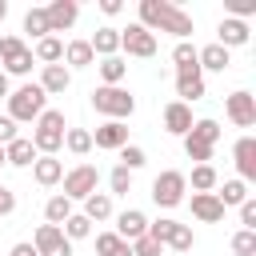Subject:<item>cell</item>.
<instances>
[{
	"instance_id": "6da1fadb",
	"label": "cell",
	"mask_w": 256,
	"mask_h": 256,
	"mask_svg": "<svg viewBox=\"0 0 256 256\" xmlns=\"http://www.w3.org/2000/svg\"><path fill=\"white\" fill-rule=\"evenodd\" d=\"M140 28H148L152 36L156 32H172L176 40H188L192 36V16L184 8H176L172 0H140Z\"/></svg>"
},
{
	"instance_id": "7a4b0ae2",
	"label": "cell",
	"mask_w": 256,
	"mask_h": 256,
	"mask_svg": "<svg viewBox=\"0 0 256 256\" xmlns=\"http://www.w3.org/2000/svg\"><path fill=\"white\" fill-rule=\"evenodd\" d=\"M64 112H56V108H44L40 112V120H36V128H32V148H36V156H56L60 148H64Z\"/></svg>"
},
{
	"instance_id": "3957f363",
	"label": "cell",
	"mask_w": 256,
	"mask_h": 256,
	"mask_svg": "<svg viewBox=\"0 0 256 256\" xmlns=\"http://www.w3.org/2000/svg\"><path fill=\"white\" fill-rule=\"evenodd\" d=\"M48 108V96L40 84H24L16 92H8V120H40V112Z\"/></svg>"
},
{
	"instance_id": "277c9868",
	"label": "cell",
	"mask_w": 256,
	"mask_h": 256,
	"mask_svg": "<svg viewBox=\"0 0 256 256\" xmlns=\"http://www.w3.org/2000/svg\"><path fill=\"white\" fill-rule=\"evenodd\" d=\"M92 108H96L100 116H108V120H120V124H124V120L136 112V96H132L128 88H104V84H100V88L92 92Z\"/></svg>"
},
{
	"instance_id": "5b68a950",
	"label": "cell",
	"mask_w": 256,
	"mask_h": 256,
	"mask_svg": "<svg viewBox=\"0 0 256 256\" xmlns=\"http://www.w3.org/2000/svg\"><path fill=\"white\" fill-rule=\"evenodd\" d=\"M0 72L4 76H28L32 72V48L20 36H0Z\"/></svg>"
},
{
	"instance_id": "8992f818",
	"label": "cell",
	"mask_w": 256,
	"mask_h": 256,
	"mask_svg": "<svg viewBox=\"0 0 256 256\" xmlns=\"http://www.w3.org/2000/svg\"><path fill=\"white\" fill-rule=\"evenodd\" d=\"M184 192H188V176L176 172V168H164V172L152 180V200H156L160 208H176V204H184Z\"/></svg>"
},
{
	"instance_id": "52a82bcc",
	"label": "cell",
	"mask_w": 256,
	"mask_h": 256,
	"mask_svg": "<svg viewBox=\"0 0 256 256\" xmlns=\"http://www.w3.org/2000/svg\"><path fill=\"white\" fill-rule=\"evenodd\" d=\"M148 236H152V240H160V244H168L172 252H188V248L196 244L192 228H188V224H180V220H168V216L152 220V224H148Z\"/></svg>"
},
{
	"instance_id": "ba28073f",
	"label": "cell",
	"mask_w": 256,
	"mask_h": 256,
	"mask_svg": "<svg viewBox=\"0 0 256 256\" xmlns=\"http://www.w3.org/2000/svg\"><path fill=\"white\" fill-rule=\"evenodd\" d=\"M96 184H100V172H96L92 164H76L72 172H64V192H60V196H68V200H88V196L96 192Z\"/></svg>"
},
{
	"instance_id": "9c48e42d",
	"label": "cell",
	"mask_w": 256,
	"mask_h": 256,
	"mask_svg": "<svg viewBox=\"0 0 256 256\" xmlns=\"http://www.w3.org/2000/svg\"><path fill=\"white\" fill-rule=\"evenodd\" d=\"M120 48H124L128 56L148 60V56H156V36H152L148 28H140V24H128V28H120Z\"/></svg>"
},
{
	"instance_id": "30bf717a",
	"label": "cell",
	"mask_w": 256,
	"mask_h": 256,
	"mask_svg": "<svg viewBox=\"0 0 256 256\" xmlns=\"http://www.w3.org/2000/svg\"><path fill=\"white\" fill-rule=\"evenodd\" d=\"M32 248H36V256H72V244L64 240V232L56 224H40L32 236Z\"/></svg>"
},
{
	"instance_id": "8fae6325",
	"label": "cell",
	"mask_w": 256,
	"mask_h": 256,
	"mask_svg": "<svg viewBox=\"0 0 256 256\" xmlns=\"http://www.w3.org/2000/svg\"><path fill=\"white\" fill-rule=\"evenodd\" d=\"M224 112H228V120L236 124V128H252L256 124V96L252 92H232L228 100H224Z\"/></svg>"
},
{
	"instance_id": "7c38bea8",
	"label": "cell",
	"mask_w": 256,
	"mask_h": 256,
	"mask_svg": "<svg viewBox=\"0 0 256 256\" xmlns=\"http://www.w3.org/2000/svg\"><path fill=\"white\" fill-rule=\"evenodd\" d=\"M176 96H180V104H192V100L204 96V72H200V64L176 68Z\"/></svg>"
},
{
	"instance_id": "4fadbf2b",
	"label": "cell",
	"mask_w": 256,
	"mask_h": 256,
	"mask_svg": "<svg viewBox=\"0 0 256 256\" xmlns=\"http://www.w3.org/2000/svg\"><path fill=\"white\" fill-rule=\"evenodd\" d=\"M92 144L104 148V152H120V148L128 144V128H124L120 120H104V124L92 132Z\"/></svg>"
},
{
	"instance_id": "5bb4252c",
	"label": "cell",
	"mask_w": 256,
	"mask_h": 256,
	"mask_svg": "<svg viewBox=\"0 0 256 256\" xmlns=\"http://www.w3.org/2000/svg\"><path fill=\"white\" fill-rule=\"evenodd\" d=\"M44 12H48V28L52 32H68L76 24V16H80V4L76 0H52Z\"/></svg>"
},
{
	"instance_id": "9a60e30c",
	"label": "cell",
	"mask_w": 256,
	"mask_h": 256,
	"mask_svg": "<svg viewBox=\"0 0 256 256\" xmlns=\"http://www.w3.org/2000/svg\"><path fill=\"white\" fill-rule=\"evenodd\" d=\"M232 156H236V172H240L236 180H244V184L256 180V140L252 136H240L236 148H232Z\"/></svg>"
},
{
	"instance_id": "2e32d148",
	"label": "cell",
	"mask_w": 256,
	"mask_h": 256,
	"mask_svg": "<svg viewBox=\"0 0 256 256\" xmlns=\"http://www.w3.org/2000/svg\"><path fill=\"white\" fill-rule=\"evenodd\" d=\"M192 216L200 224H220L224 220V204L216 200V192H192Z\"/></svg>"
},
{
	"instance_id": "e0dca14e",
	"label": "cell",
	"mask_w": 256,
	"mask_h": 256,
	"mask_svg": "<svg viewBox=\"0 0 256 256\" xmlns=\"http://www.w3.org/2000/svg\"><path fill=\"white\" fill-rule=\"evenodd\" d=\"M144 232H148V216H144L140 208H128V212H120V216H116V236H120L124 244L140 240Z\"/></svg>"
},
{
	"instance_id": "ac0fdd59",
	"label": "cell",
	"mask_w": 256,
	"mask_h": 256,
	"mask_svg": "<svg viewBox=\"0 0 256 256\" xmlns=\"http://www.w3.org/2000/svg\"><path fill=\"white\" fill-rule=\"evenodd\" d=\"M216 36H220V40H216L220 48H244L252 32H248V20H232V16H224L220 28H216Z\"/></svg>"
},
{
	"instance_id": "d6986e66",
	"label": "cell",
	"mask_w": 256,
	"mask_h": 256,
	"mask_svg": "<svg viewBox=\"0 0 256 256\" xmlns=\"http://www.w3.org/2000/svg\"><path fill=\"white\" fill-rule=\"evenodd\" d=\"M188 128H192V108L188 104H180V100H172V104H164V132H172V136H188Z\"/></svg>"
},
{
	"instance_id": "ffe728a7",
	"label": "cell",
	"mask_w": 256,
	"mask_h": 256,
	"mask_svg": "<svg viewBox=\"0 0 256 256\" xmlns=\"http://www.w3.org/2000/svg\"><path fill=\"white\" fill-rule=\"evenodd\" d=\"M196 64H200V72H224L232 64V52L220 44H204V48H196Z\"/></svg>"
},
{
	"instance_id": "44dd1931",
	"label": "cell",
	"mask_w": 256,
	"mask_h": 256,
	"mask_svg": "<svg viewBox=\"0 0 256 256\" xmlns=\"http://www.w3.org/2000/svg\"><path fill=\"white\" fill-rule=\"evenodd\" d=\"M4 160H8L12 168H32V164H36V148H32V140H28V136H16L12 144H4Z\"/></svg>"
},
{
	"instance_id": "7402d4cb",
	"label": "cell",
	"mask_w": 256,
	"mask_h": 256,
	"mask_svg": "<svg viewBox=\"0 0 256 256\" xmlns=\"http://www.w3.org/2000/svg\"><path fill=\"white\" fill-rule=\"evenodd\" d=\"M96 64V56H92V44L88 40H68L64 44V68L72 72V68H92Z\"/></svg>"
},
{
	"instance_id": "603a6c76",
	"label": "cell",
	"mask_w": 256,
	"mask_h": 256,
	"mask_svg": "<svg viewBox=\"0 0 256 256\" xmlns=\"http://www.w3.org/2000/svg\"><path fill=\"white\" fill-rule=\"evenodd\" d=\"M68 84H72V72H68L64 64H44V72H40V88H44V96L64 92Z\"/></svg>"
},
{
	"instance_id": "cb8c5ba5",
	"label": "cell",
	"mask_w": 256,
	"mask_h": 256,
	"mask_svg": "<svg viewBox=\"0 0 256 256\" xmlns=\"http://www.w3.org/2000/svg\"><path fill=\"white\" fill-rule=\"evenodd\" d=\"M32 176H36V184L52 188V184H60V180H64V164H60L56 156H36V164H32Z\"/></svg>"
},
{
	"instance_id": "d4e9b609",
	"label": "cell",
	"mask_w": 256,
	"mask_h": 256,
	"mask_svg": "<svg viewBox=\"0 0 256 256\" xmlns=\"http://www.w3.org/2000/svg\"><path fill=\"white\" fill-rule=\"evenodd\" d=\"M88 44H92V56H104V60H108V56L120 52V28H112V24H108V28H96V36H92Z\"/></svg>"
},
{
	"instance_id": "484cf974",
	"label": "cell",
	"mask_w": 256,
	"mask_h": 256,
	"mask_svg": "<svg viewBox=\"0 0 256 256\" xmlns=\"http://www.w3.org/2000/svg\"><path fill=\"white\" fill-rule=\"evenodd\" d=\"M220 192H216V200L224 204V208H240L244 200H248V184L244 180H224V184H216Z\"/></svg>"
},
{
	"instance_id": "4316f807",
	"label": "cell",
	"mask_w": 256,
	"mask_h": 256,
	"mask_svg": "<svg viewBox=\"0 0 256 256\" xmlns=\"http://www.w3.org/2000/svg\"><path fill=\"white\" fill-rule=\"evenodd\" d=\"M32 60H40V64H60V60H64V44H60L56 36H44V40H36Z\"/></svg>"
},
{
	"instance_id": "83f0119b",
	"label": "cell",
	"mask_w": 256,
	"mask_h": 256,
	"mask_svg": "<svg viewBox=\"0 0 256 256\" xmlns=\"http://www.w3.org/2000/svg\"><path fill=\"white\" fill-rule=\"evenodd\" d=\"M84 216H88L92 224L108 220V216H112V196H108V192H92V196L84 200Z\"/></svg>"
},
{
	"instance_id": "f1b7e54d",
	"label": "cell",
	"mask_w": 256,
	"mask_h": 256,
	"mask_svg": "<svg viewBox=\"0 0 256 256\" xmlns=\"http://www.w3.org/2000/svg\"><path fill=\"white\" fill-rule=\"evenodd\" d=\"M128 76V64L120 60V56H108V60H100V80H104V88H120V80Z\"/></svg>"
},
{
	"instance_id": "f546056e",
	"label": "cell",
	"mask_w": 256,
	"mask_h": 256,
	"mask_svg": "<svg viewBox=\"0 0 256 256\" xmlns=\"http://www.w3.org/2000/svg\"><path fill=\"white\" fill-rule=\"evenodd\" d=\"M68 216H72V200H68V196H60V192H56V196H48V204H44V220L60 228Z\"/></svg>"
},
{
	"instance_id": "4dcf8cb0",
	"label": "cell",
	"mask_w": 256,
	"mask_h": 256,
	"mask_svg": "<svg viewBox=\"0 0 256 256\" xmlns=\"http://www.w3.org/2000/svg\"><path fill=\"white\" fill-rule=\"evenodd\" d=\"M60 232H64L68 244H72V240H84V236H92V220H88L84 212H72V216L60 224Z\"/></svg>"
},
{
	"instance_id": "1f68e13d",
	"label": "cell",
	"mask_w": 256,
	"mask_h": 256,
	"mask_svg": "<svg viewBox=\"0 0 256 256\" xmlns=\"http://www.w3.org/2000/svg\"><path fill=\"white\" fill-rule=\"evenodd\" d=\"M64 148H68L72 156H88V152H92V132H88V128H68V132H64Z\"/></svg>"
},
{
	"instance_id": "d6a6232c",
	"label": "cell",
	"mask_w": 256,
	"mask_h": 256,
	"mask_svg": "<svg viewBox=\"0 0 256 256\" xmlns=\"http://www.w3.org/2000/svg\"><path fill=\"white\" fill-rule=\"evenodd\" d=\"M96 256H132V248H128L116 232H100V236H96Z\"/></svg>"
},
{
	"instance_id": "836d02e7",
	"label": "cell",
	"mask_w": 256,
	"mask_h": 256,
	"mask_svg": "<svg viewBox=\"0 0 256 256\" xmlns=\"http://www.w3.org/2000/svg\"><path fill=\"white\" fill-rule=\"evenodd\" d=\"M24 32H32L36 40L52 36V28H48V12H44V8H28V12H24Z\"/></svg>"
},
{
	"instance_id": "e575fe53",
	"label": "cell",
	"mask_w": 256,
	"mask_h": 256,
	"mask_svg": "<svg viewBox=\"0 0 256 256\" xmlns=\"http://www.w3.org/2000/svg\"><path fill=\"white\" fill-rule=\"evenodd\" d=\"M216 184H220V176H216L212 164H196L192 168V192H216Z\"/></svg>"
},
{
	"instance_id": "d590c367",
	"label": "cell",
	"mask_w": 256,
	"mask_h": 256,
	"mask_svg": "<svg viewBox=\"0 0 256 256\" xmlns=\"http://www.w3.org/2000/svg\"><path fill=\"white\" fill-rule=\"evenodd\" d=\"M188 136H196V140H204V144H212V148H216V140H220V124H216L212 116H204V120H192Z\"/></svg>"
},
{
	"instance_id": "8d00e7d4",
	"label": "cell",
	"mask_w": 256,
	"mask_h": 256,
	"mask_svg": "<svg viewBox=\"0 0 256 256\" xmlns=\"http://www.w3.org/2000/svg\"><path fill=\"white\" fill-rule=\"evenodd\" d=\"M184 156L196 160V164H208V160H212V144H204V140H196V136H184Z\"/></svg>"
},
{
	"instance_id": "74e56055",
	"label": "cell",
	"mask_w": 256,
	"mask_h": 256,
	"mask_svg": "<svg viewBox=\"0 0 256 256\" xmlns=\"http://www.w3.org/2000/svg\"><path fill=\"white\" fill-rule=\"evenodd\" d=\"M108 188H112L108 196H128V192H132V172L116 164V168H112V176H108Z\"/></svg>"
},
{
	"instance_id": "f35d334b",
	"label": "cell",
	"mask_w": 256,
	"mask_h": 256,
	"mask_svg": "<svg viewBox=\"0 0 256 256\" xmlns=\"http://www.w3.org/2000/svg\"><path fill=\"white\" fill-rule=\"evenodd\" d=\"M144 160H148V156H144L140 144H124V148H120V168L136 172V168H144Z\"/></svg>"
},
{
	"instance_id": "ab89813d",
	"label": "cell",
	"mask_w": 256,
	"mask_h": 256,
	"mask_svg": "<svg viewBox=\"0 0 256 256\" xmlns=\"http://www.w3.org/2000/svg\"><path fill=\"white\" fill-rule=\"evenodd\" d=\"M232 252H236V256H256V232H252V228H240V232L232 236Z\"/></svg>"
},
{
	"instance_id": "60d3db41",
	"label": "cell",
	"mask_w": 256,
	"mask_h": 256,
	"mask_svg": "<svg viewBox=\"0 0 256 256\" xmlns=\"http://www.w3.org/2000/svg\"><path fill=\"white\" fill-rule=\"evenodd\" d=\"M172 64H176V68H192V64H196V44L180 40V44L172 48Z\"/></svg>"
},
{
	"instance_id": "b9f144b4",
	"label": "cell",
	"mask_w": 256,
	"mask_h": 256,
	"mask_svg": "<svg viewBox=\"0 0 256 256\" xmlns=\"http://www.w3.org/2000/svg\"><path fill=\"white\" fill-rule=\"evenodd\" d=\"M128 248H132V256H160V252H164V244H160V240H152L148 232H144L140 240H132Z\"/></svg>"
},
{
	"instance_id": "7bdbcfd3",
	"label": "cell",
	"mask_w": 256,
	"mask_h": 256,
	"mask_svg": "<svg viewBox=\"0 0 256 256\" xmlns=\"http://www.w3.org/2000/svg\"><path fill=\"white\" fill-rule=\"evenodd\" d=\"M228 12H232V20H244L256 12V0H228Z\"/></svg>"
},
{
	"instance_id": "ee69618b",
	"label": "cell",
	"mask_w": 256,
	"mask_h": 256,
	"mask_svg": "<svg viewBox=\"0 0 256 256\" xmlns=\"http://www.w3.org/2000/svg\"><path fill=\"white\" fill-rule=\"evenodd\" d=\"M240 224H244V228H252V232H256V200H252V196H248V200H244V204H240Z\"/></svg>"
},
{
	"instance_id": "f6af8a7d",
	"label": "cell",
	"mask_w": 256,
	"mask_h": 256,
	"mask_svg": "<svg viewBox=\"0 0 256 256\" xmlns=\"http://www.w3.org/2000/svg\"><path fill=\"white\" fill-rule=\"evenodd\" d=\"M16 136H20V132H16V120H8V116H0V148H4V144H12Z\"/></svg>"
},
{
	"instance_id": "bcb514c9",
	"label": "cell",
	"mask_w": 256,
	"mask_h": 256,
	"mask_svg": "<svg viewBox=\"0 0 256 256\" xmlns=\"http://www.w3.org/2000/svg\"><path fill=\"white\" fill-rule=\"evenodd\" d=\"M12 212H16V192L0 184V216H12Z\"/></svg>"
},
{
	"instance_id": "7dc6e473",
	"label": "cell",
	"mask_w": 256,
	"mask_h": 256,
	"mask_svg": "<svg viewBox=\"0 0 256 256\" xmlns=\"http://www.w3.org/2000/svg\"><path fill=\"white\" fill-rule=\"evenodd\" d=\"M120 8H124L120 0H100V12H104V16H120Z\"/></svg>"
},
{
	"instance_id": "c3c4849f",
	"label": "cell",
	"mask_w": 256,
	"mask_h": 256,
	"mask_svg": "<svg viewBox=\"0 0 256 256\" xmlns=\"http://www.w3.org/2000/svg\"><path fill=\"white\" fill-rule=\"evenodd\" d=\"M8 256H36V248H32V244H12Z\"/></svg>"
},
{
	"instance_id": "681fc988",
	"label": "cell",
	"mask_w": 256,
	"mask_h": 256,
	"mask_svg": "<svg viewBox=\"0 0 256 256\" xmlns=\"http://www.w3.org/2000/svg\"><path fill=\"white\" fill-rule=\"evenodd\" d=\"M0 96H8V76L0 72Z\"/></svg>"
},
{
	"instance_id": "f907efd6",
	"label": "cell",
	"mask_w": 256,
	"mask_h": 256,
	"mask_svg": "<svg viewBox=\"0 0 256 256\" xmlns=\"http://www.w3.org/2000/svg\"><path fill=\"white\" fill-rule=\"evenodd\" d=\"M4 16H8V0H0V24H4Z\"/></svg>"
},
{
	"instance_id": "816d5d0a",
	"label": "cell",
	"mask_w": 256,
	"mask_h": 256,
	"mask_svg": "<svg viewBox=\"0 0 256 256\" xmlns=\"http://www.w3.org/2000/svg\"><path fill=\"white\" fill-rule=\"evenodd\" d=\"M4 164H8V160H4V148H0V168H4Z\"/></svg>"
}]
</instances>
